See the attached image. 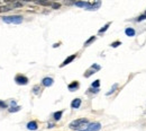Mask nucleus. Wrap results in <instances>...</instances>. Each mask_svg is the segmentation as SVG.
Wrapping results in <instances>:
<instances>
[{
	"label": "nucleus",
	"mask_w": 146,
	"mask_h": 131,
	"mask_svg": "<svg viewBox=\"0 0 146 131\" xmlns=\"http://www.w3.org/2000/svg\"><path fill=\"white\" fill-rule=\"evenodd\" d=\"M100 69H101L100 66H99V65H96V63H95V65H92L90 67V69H88V70L84 72V77H86V78H89L90 76H92L93 74H96V71L100 70Z\"/></svg>",
	"instance_id": "obj_3"
},
{
	"label": "nucleus",
	"mask_w": 146,
	"mask_h": 131,
	"mask_svg": "<svg viewBox=\"0 0 146 131\" xmlns=\"http://www.w3.org/2000/svg\"><path fill=\"white\" fill-rule=\"evenodd\" d=\"M79 83L78 81H73V83H71L70 85L67 86V88H69V91H71V92H74V91H76L78 88H79Z\"/></svg>",
	"instance_id": "obj_10"
},
{
	"label": "nucleus",
	"mask_w": 146,
	"mask_h": 131,
	"mask_svg": "<svg viewBox=\"0 0 146 131\" xmlns=\"http://www.w3.org/2000/svg\"><path fill=\"white\" fill-rule=\"evenodd\" d=\"M36 4L42 6H52V2L51 1H39V0H36Z\"/></svg>",
	"instance_id": "obj_14"
},
{
	"label": "nucleus",
	"mask_w": 146,
	"mask_h": 131,
	"mask_svg": "<svg viewBox=\"0 0 146 131\" xmlns=\"http://www.w3.org/2000/svg\"><path fill=\"white\" fill-rule=\"evenodd\" d=\"M81 105V100L80 98H74L73 101L71 102V107L72 109H79Z\"/></svg>",
	"instance_id": "obj_9"
},
{
	"label": "nucleus",
	"mask_w": 146,
	"mask_h": 131,
	"mask_svg": "<svg viewBox=\"0 0 146 131\" xmlns=\"http://www.w3.org/2000/svg\"><path fill=\"white\" fill-rule=\"evenodd\" d=\"M88 124H89V121L87 119H78V120H74V121L71 122L69 124V128L72 130H81Z\"/></svg>",
	"instance_id": "obj_1"
},
{
	"label": "nucleus",
	"mask_w": 146,
	"mask_h": 131,
	"mask_svg": "<svg viewBox=\"0 0 146 131\" xmlns=\"http://www.w3.org/2000/svg\"><path fill=\"white\" fill-rule=\"evenodd\" d=\"M95 41H96V36H91V37H90V39H89V40L84 42V46H88V45H89V44H91L92 42H95Z\"/></svg>",
	"instance_id": "obj_18"
},
{
	"label": "nucleus",
	"mask_w": 146,
	"mask_h": 131,
	"mask_svg": "<svg viewBox=\"0 0 146 131\" xmlns=\"http://www.w3.org/2000/svg\"><path fill=\"white\" fill-rule=\"evenodd\" d=\"M62 114H63V111H57V112H55V113L53 114L54 120H55V121H59L61 118H62Z\"/></svg>",
	"instance_id": "obj_13"
},
{
	"label": "nucleus",
	"mask_w": 146,
	"mask_h": 131,
	"mask_svg": "<svg viewBox=\"0 0 146 131\" xmlns=\"http://www.w3.org/2000/svg\"><path fill=\"white\" fill-rule=\"evenodd\" d=\"M4 1H5V2H11V4H12V2H15L17 0H4Z\"/></svg>",
	"instance_id": "obj_29"
},
{
	"label": "nucleus",
	"mask_w": 146,
	"mask_h": 131,
	"mask_svg": "<svg viewBox=\"0 0 146 131\" xmlns=\"http://www.w3.org/2000/svg\"><path fill=\"white\" fill-rule=\"evenodd\" d=\"M0 109H7V104H6L5 102L0 101Z\"/></svg>",
	"instance_id": "obj_28"
},
{
	"label": "nucleus",
	"mask_w": 146,
	"mask_h": 131,
	"mask_svg": "<svg viewBox=\"0 0 146 131\" xmlns=\"http://www.w3.org/2000/svg\"><path fill=\"white\" fill-rule=\"evenodd\" d=\"M101 129V124L99 122H93V123H90L87 127V130L88 131H99Z\"/></svg>",
	"instance_id": "obj_5"
},
{
	"label": "nucleus",
	"mask_w": 146,
	"mask_h": 131,
	"mask_svg": "<svg viewBox=\"0 0 146 131\" xmlns=\"http://www.w3.org/2000/svg\"><path fill=\"white\" fill-rule=\"evenodd\" d=\"M10 103H11V106H15L16 105V102L15 101H11Z\"/></svg>",
	"instance_id": "obj_30"
},
{
	"label": "nucleus",
	"mask_w": 146,
	"mask_h": 131,
	"mask_svg": "<svg viewBox=\"0 0 146 131\" xmlns=\"http://www.w3.org/2000/svg\"><path fill=\"white\" fill-rule=\"evenodd\" d=\"M79 131H88L87 129H84V130H79Z\"/></svg>",
	"instance_id": "obj_34"
},
{
	"label": "nucleus",
	"mask_w": 146,
	"mask_h": 131,
	"mask_svg": "<svg viewBox=\"0 0 146 131\" xmlns=\"http://www.w3.org/2000/svg\"><path fill=\"white\" fill-rule=\"evenodd\" d=\"M75 0H64V5L66 6H72V5H75Z\"/></svg>",
	"instance_id": "obj_21"
},
{
	"label": "nucleus",
	"mask_w": 146,
	"mask_h": 131,
	"mask_svg": "<svg viewBox=\"0 0 146 131\" xmlns=\"http://www.w3.org/2000/svg\"><path fill=\"white\" fill-rule=\"evenodd\" d=\"M20 1H26V2H30V1H33V0H20Z\"/></svg>",
	"instance_id": "obj_33"
},
{
	"label": "nucleus",
	"mask_w": 146,
	"mask_h": 131,
	"mask_svg": "<svg viewBox=\"0 0 146 131\" xmlns=\"http://www.w3.org/2000/svg\"><path fill=\"white\" fill-rule=\"evenodd\" d=\"M2 22L6 24H21L23 23V17L19 15H12V16H2Z\"/></svg>",
	"instance_id": "obj_2"
},
{
	"label": "nucleus",
	"mask_w": 146,
	"mask_h": 131,
	"mask_svg": "<svg viewBox=\"0 0 146 131\" xmlns=\"http://www.w3.org/2000/svg\"><path fill=\"white\" fill-rule=\"evenodd\" d=\"M0 1H1V0H0Z\"/></svg>",
	"instance_id": "obj_35"
},
{
	"label": "nucleus",
	"mask_w": 146,
	"mask_h": 131,
	"mask_svg": "<svg viewBox=\"0 0 146 131\" xmlns=\"http://www.w3.org/2000/svg\"><path fill=\"white\" fill-rule=\"evenodd\" d=\"M145 14H146V13H145Z\"/></svg>",
	"instance_id": "obj_36"
},
{
	"label": "nucleus",
	"mask_w": 146,
	"mask_h": 131,
	"mask_svg": "<svg viewBox=\"0 0 146 131\" xmlns=\"http://www.w3.org/2000/svg\"><path fill=\"white\" fill-rule=\"evenodd\" d=\"M39 92H40V88H39V86H38V85H35L34 87H33V93H34V94L38 95V94H39Z\"/></svg>",
	"instance_id": "obj_19"
},
{
	"label": "nucleus",
	"mask_w": 146,
	"mask_h": 131,
	"mask_svg": "<svg viewBox=\"0 0 146 131\" xmlns=\"http://www.w3.org/2000/svg\"><path fill=\"white\" fill-rule=\"evenodd\" d=\"M15 81L18 85H27L28 84V78L24 75H17L15 77Z\"/></svg>",
	"instance_id": "obj_4"
},
{
	"label": "nucleus",
	"mask_w": 146,
	"mask_h": 131,
	"mask_svg": "<svg viewBox=\"0 0 146 131\" xmlns=\"http://www.w3.org/2000/svg\"><path fill=\"white\" fill-rule=\"evenodd\" d=\"M53 83H54V80H53V78H51V77H45V78L42 80V84H43V86H45V87L52 86Z\"/></svg>",
	"instance_id": "obj_6"
},
{
	"label": "nucleus",
	"mask_w": 146,
	"mask_h": 131,
	"mask_svg": "<svg viewBox=\"0 0 146 131\" xmlns=\"http://www.w3.org/2000/svg\"><path fill=\"white\" fill-rule=\"evenodd\" d=\"M75 6L76 7H83V8L87 9V8L90 6V2H89V1H88V2H87V1H76Z\"/></svg>",
	"instance_id": "obj_12"
},
{
	"label": "nucleus",
	"mask_w": 146,
	"mask_h": 131,
	"mask_svg": "<svg viewBox=\"0 0 146 131\" xmlns=\"http://www.w3.org/2000/svg\"><path fill=\"white\" fill-rule=\"evenodd\" d=\"M109 26H110V23L106 24V25L103 26L102 28H100V30H99V32H98V33H99V34H103V33H105V32H106V31L108 30V27H109Z\"/></svg>",
	"instance_id": "obj_16"
},
{
	"label": "nucleus",
	"mask_w": 146,
	"mask_h": 131,
	"mask_svg": "<svg viewBox=\"0 0 146 131\" xmlns=\"http://www.w3.org/2000/svg\"><path fill=\"white\" fill-rule=\"evenodd\" d=\"M125 34L129 37H133V36H135V30L133 27H127L125 30Z\"/></svg>",
	"instance_id": "obj_11"
},
{
	"label": "nucleus",
	"mask_w": 146,
	"mask_h": 131,
	"mask_svg": "<svg viewBox=\"0 0 146 131\" xmlns=\"http://www.w3.org/2000/svg\"><path fill=\"white\" fill-rule=\"evenodd\" d=\"M53 9H60L61 8V4L59 2H52V6H51Z\"/></svg>",
	"instance_id": "obj_22"
},
{
	"label": "nucleus",
	"mask_w": 146,
	"mask_h": 131,
	"mask_svg": "<svg viewBox=\"0 0 146 131\" xmlns=\"http://www.w3.org/2000/svg\"><path fill=\"white\" fill-rule=\"evenodd\" d=\"M59 45H60V43H56V44H54V45H53V46H54V48H57V46H59Z\"/></svg>",
	"instance_id": "obj_32"
},
{
	"label": "nucleus",
	"mask_w": 146,
	"mask_h": 131,
	"mask_svg": "<svg viewBox=\"0 0 146 131\" xmlns=\"http://www.w3.org/2000/svg\"><path fill=\"white\" fill-rule=\"evenodd\" d=\"M12 9L11 6H5V7H0V13H6V11H9Z\"/></svg>",
	"instance_id": "obj_15"
},
{
	"label": "nucleus",
	"mask_w": 146,
	"mask_h": 131,
	"mask_svg": "<svg viewBox=\"0 0 146 131\" xmlns=\"http://www.w3.org/2000/svg\"><path fill=\"white\" fill-rule=\"evenodd\" d=\"M20 110V106H11L10 109H8V111L10 113H15V112H18Z\"/></svg>",
	"instance_id": "obj_17"
},
{
	"label": "nucleus",
	"mask_w": 146,
	"mask_h": 131,
	"mask_svg": "<svg viewBox=\"0 0 146 131\" xmlns=\"http://www.w3.org/2000/svg\"><path fill=\"white\" fill-rule=\"evenodd\" d=\"M76 58V54H72V56H70V57H67V58H66L65 60L63 61V63H62V65L60 66L61 68H62V67H64V66H66V65H69V63H71V62H72V61L74 60V59H75Z\"/></svg>",
	"instance_id": "obj_8"
},
{
	"label": "nucleus",
	"mask_w": 146,
	"mask_h": 131,
	"mask_svg": "<svg viewBox=\"0 0 146 131\" xmlns=\"http://www.w3.org/2000/svg\"><path fill=\"white\" fill-rule=\"evenodd\" d=\"M89 92H91V93H95V94H97V93L99 92V88H93V87H91L90 89H89Z\"/></svg>",
	"instance_id": "obj_27"
},
{
	"label": "nucleus",
	"mask_w": 146,
	"mask_h": 131,
	"mask_svg": "<svg viewBox=\"0 0 146 131\" xmlns=\"http://www.w3.org/2000/svg\"><path fill=\"white\" fill-rule=\"evenodd\" d=\"M117 87H118V85H117V84H115V85L112 86V88H111L110 91H109V92H108V93H107V95H108V96H109V95H111V94H112V93H114V92H115V91H116V89H117Z\"/></svg>",
	"instance_id": "obj_23"
},
{
	"label": "nucleus",
	"mask_w": 146,
	"mask_h": 131,
	"mask_svg": "<svg viewBox=\"0 0 146 131\" xmlns=\"http://www.w3.org/2000/svg\"><path fill=\"white\" fill-rule=\"evenodd\" d=\"M11 7L12 8H19V7H23V4L21 2H18V1H15L11 4Z\"/></svg>",
	"instance_id": "obj_20"
},
{
	"label": "nucleus",
	"mask_w": 146,
	"mask_h": 131,
	"mask_svg": "<svg viewBox=\"0 0 146 131\" xmlns=\"http://www.w3.org/2000/svg\"><path fill=\"white\" fill-rule=\"evenodd\" d=\"M27 129L30 131H35L38 129V126H37V122L36 121H30L27 123Z\"/></svg>",
	"instance_id": "obj_7"
},
{
	"label": "nucleus",
	"mask_w": 146,
	"mask_h": 131,
	"mask_svg": "<svg viewBox=\"0 0 146 131\" xmlns=\"http://www.w3.org/2000/svg\"><path fill=\"white\" fill-rule=\"evenodd\" d=\"M121 43L120 42H119V41H116V42H114V43H111V46H112V48H117V46H119L120 45Z\"/></svg>",
	"instance_id": "obj_25"
},
{
	"label": "nucleus",
	"mask_w": 146,
	"mask_h": 131,
	"mask_svg": "<svg viewBox=\"0 0 146 131\" xmlns=\"http://www.w3.org/2000/svg\"><path fill=\"white\" fill-rule=\"evenodd\" d=\"M53 127H54L53 123H48V128H53Z\"/></svg>",
	"instance_id": "obj_31"
},
{
	"label": "nucleus",
	"mask_w": 146,
	"mask_h": 131,
	"mask_svg": "<svg viewBox=\"0 0 146 131\" xmlns=\"http://www.w3.org/2000/svg\"><path fill=\"white\" fill-rule=\"evenodd\" d=\"M99 85H100V80H95L92 83L91 87H93V88H99Z\"/></svg>",
	"instance_id": "obj_24"
},
{
	"label": "nucleus",
	"mask_w": 146,
	"mask_h": 131,
	"mask_svg": "<svg viewBox=\"0 0 146 131\" xmlns=\"http://www.w3.org/2000/svg\"><path fill=\"white\" fill-rule=\"evenodd\" d=\"M145 19H146V14H145V15L139 16V17L137 18V22H142V20H145Z\"/></svg>",
	"instance_id": "obj_26"
}]
</instances>
